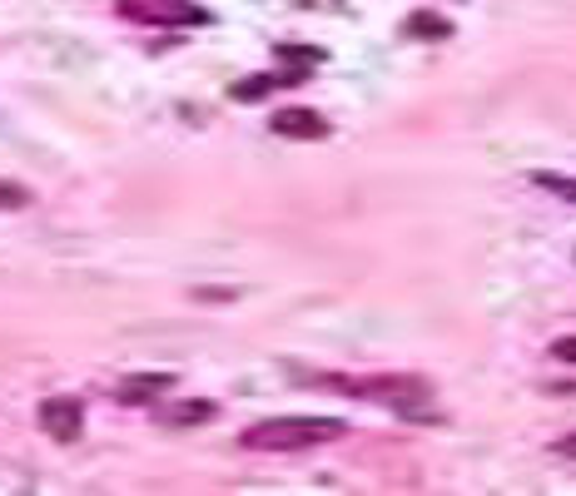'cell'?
<instances>
[{
    "mask_svg": "<svg viewBox=\"0 0 576 496\" xmlns=\"http://www.w3.org/2000/svg\"><path fill=\"white\" fill-rule=\"evenodd\" d=\"M348 427L338 417H274V422H254L239 442L249 452H308V447H328L338 442Z\"/></svg>",
    "mask_w": 576,
    "mask_h": 496,
    "instance_id": "cell-1",
    "label": "cell"
},
{
    "mask_svg": "<svg viewBox=\"0 0 576 496\" xmlns=\"http://www.w3.org/2000/svg\"><path fill=\"white\" fill-rule=\"evenodd\" d=\"M120 15L135 20V25H209V10L194 5V0H120Z\"/></svg>",
    "mask_w": 576,
    "mask_h": 496,
    "instance_id": "cell-2",
    "label": "cell"
},
{
    "mask_svg": "<svg viewBox=\"0 0 576 496\" xmlns=\"http://www.w3.org/2000/svg\"><path fill=\"white\" fill-rule=\"evenodd\" d=\"M40 427H45V437H55V442H75L80 427H85L80 397H45V402H40Z\"/></svg>",
    "mask_w": 576,
    "mask_h": 496,
    "instance_id": "cell-3",
    "label": "cell"
},
{
    "mask_svg": "<svg viewBox=\"0 0 576 496\" xmlns=\"http://www.w3.org/2000/svg\"><path fill=\"white\" fill-rule=\"evenodd\" d=\"M214 417H219V402H209V397H184V402L159 407V427H199V422H214Z\"/></svg>",
    "mask_w": 576,
    "mask_h": 496,
    "instance_id": "cell-4",
    "label": "cell"
},
{
    "mask_svg": "<svg viewBox=\"0 0 576 496\" xmlns=\"http://www.w3.org/2000/svg\"><path fill=\"white\" fill-rule=\"evenodd\" d=\"M274 134H284V139H323L328 134V120L318 115V110H279L274 120H269Z\"/></svg>",
    "mask_w": 576,
    "mask_h": 496,
    "instance_id": "cell-5",
    "label": "cell"
},
{
    "mask_svg": "<svg viewBox=\"0 0 576 496\" xmlns=\"http://www.w3.org/2000/svg\"><path fill=\"white\" fill-rule=\"evenodd\" d=\"M169 387H174V377H169V372H135V377H125V382L115 387V397H120V402H130V407H140V402L164 397Z\"/></svg>",
    "mask_w": 576,
    "mask_h": 496,
    "instance_id": "cell-6",
    "label": "cell"
},
{
    "mask_svg": "<svg viewBox=\"0 0 576 496\" xmlns=\"http://www.w3.org/2000/svg\"><path fill=\"white\" fill-rule=\"evenodd\" d=\"M303 75H308V70H284V75H249V80H234V90H229V95H234V100H244V105H249V100H269L274 90L298 85Z\"/></svg>",
    "mask_w": 576,
    "mask_h": 496,
    "instance_id": "cell-7",
    "label": "cell"
},
{
    "mask_svg": "<svg viewBox=\"0 0 576 496\" xmlns=\"http://www.w3.org/2000/svg\"><path fill=\"white\" fill-rule=\"evenodd\" d=\"M403 30H408L413 40H447V35H452V20H447V15H432V10H413V15L403 20Z\"/></svg>",
    "mask_w": 576,
    "mask_h": 496,
    "instance_id": "cell-8",
    "label": "cell"
},
{
    "mask_svg": "<svg viewBox=\"0 0 576 496\" xmlns=\"http://www.w3.org/2000/svg\"><path fill=\"white\" fill-rule=\"evenodd\" d=\"M284 65H298V70H308V65H323V50L318 45H279L274 50Z\"/></svg>",
    "mask_w": 576,
    "mask_h": 496,
    "instance_id": "cell-9",
    "label": "cell"
},
{
    "mask_svg": "<svg viewBox=\"0 0 576 496\" xmlns=\"http://www.w3.org/2000/svg\"><path fill=\"white\" fill-rule=\"evenodd\" d=\"M25 204H30V189H20V184L0 179V209H25Z\"/></svg>",
    "mask_w": 576,
    "mask_h": 496,
    "instance_id": "cell-10",
    "label": "cell"
},
{
    "mask_svg": "<svg viewBox=\"0 0 576 496\" xmlns=\"http://www.w3.org/2000/svg\"><path fill=\"white\" fill-rule=\"evenodd\" d=\"M552 358H562V363H576V338H557V343H552Z\"/></svg>",
    "mask_w": 576,
    "mask_h": 496,
    "instance_id": "cell-11",
    "label": "cell"
},
{
    "mask_svg": "<svg viewBox=\"0 0 576 496\" xmlns=\"http://www.w3.org/2000/svg\"><path fill=\"white\" fill-rule=\"evenodd\" d=\"M552 452H557V457H572V462H576V432L557 437V442H552Z\"/></svg>",
    "mask_w": 576,
    "mask_h": 496,
    "instance_id": "cell-12",
    "label": "cell"
}]
</instances>
